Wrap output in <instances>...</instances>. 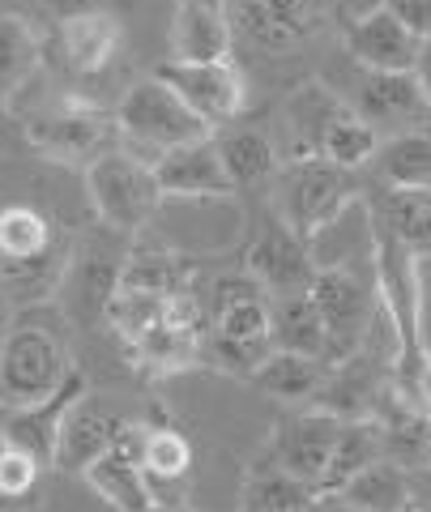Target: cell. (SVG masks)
I'll return each instance as SVG.
<instances>
[{"label":"cell","instance_id":"cell-7","mask_svg":"<svg viewBox=\"0 0 431 512\" xmlns=\"http://www.w3.org/2000/svg\"><path fill=\"white\" fill-rule=\"evenodd\" d=\"M329 0H227L235 43L261 56H291L325 26Z\"/></svg>","mask_w":431,"mask_h":512},{"label":"cell","instance_id":"cell-18","mask_svg":"<svg viewBox=\"0 0 431 512\" xmlns=\"http://www.w3.org/2000/svg\"><path fill=\"white\" fill-rule=\"evenodd\" d=\"M124 43V22L111 9H86L60 22V60L77 77H94L116 60Z\"/></svg>","mask_w":431,"mask_h":512},{"label":"cell","instance_id":"cell-25","mask_svg":"<svg viewBox=\"0 0 431 512\" xmlns=\"http://www.w3.org/2000/svg\"><path fill=\"white\" fill-rule=\"evenodd\" d=\"M329 376V367L321 359H308V355H291V350H269V359L252 372L248 380L257 384L261 393L278 397V402H316L321 384Z\"/></svg>","mask_w":431,"mask_h":512},{"label":"cell","instance_id":"cell-31","mask_svg":"<svg viewBox=\"0 0 431 512\" xmlns=\"http://www.w3.org/2000/svg\"><path fill=\"white\" fill-rule=\"evenodd\" d=\"M376 150H380L376 128L367 124V120H359L355 111L346 107L342 116L321 133V141H316V154H312V158H325V163L342 167V171H359V167L372 163Z\"/></svg>","mask_w":431,"mask_h":512},{"label":"cell","instance_id":"cell-32","mask_svg":"<svg viewBox=\"0 0 431 512\" xmlns=\"http://www.w3.org/2000/svg\"><path fill=\"white\" fill-rule=\"evenodd\" d=\"M141 470H146V483H184L193 470V444L180 427H146Z\"/></svg>","mask_w":431,"mask_h":512},{"label":"cell","instance_id":"cell-36","mask_svg":"<svg viewBox=\"0 0 431 512\" xmlns=\"http://www.w3.org/2000/svg\"><path fill=\"white\" fill-rule=\"evenodd\" d=\"M410 77H414V86H419V94H423L427 107H431V39H423L419 56H414V69H410Z\"/></svg>","mask_w":431,"mask_h":512},{"label":"cell","instance_id":"cell-11","mask_svg":"<svg viewBox=\"0 0 431 512\" xmlns=\"http://www.w3.org/2000/svg\"><path fill=\"white\" fill-rule=\"evenodd\" d=\"M141 440H146V423L124 419L116 444H111L107 453L82 474L90 483V491L116 512H150L154 508L146 470H141Z\"/></svg>","mask_w":431,"mask_h":512},{"label":"cell","instance_id":"cell-8","mask_svg":"<svg viewBox=\"0 0 431 512\" xmlns=\"http://www.w3.org/2000/svg\"><path fill=\"white\" fill-rule=\"evenodd\" d=\"M308 295L325 320V367H338L350 355H359L380 308L376 291H367L350 269H321Z\"/></svg>","mask_w":431,"mask_h":512},{"label":"cell","instance_id":"cell-23","mask_svg":"<svg viewBox=\"0 0 431 512\" xmlns=\"http://www.w3.org/2000/svg\"><path fill=\"white\" fill-rule=\"evenodd\" d=\"M69 256H73V248L60 239L52 252L35 256V261L0 265V291H5V299L13 303V308H39V303L60 295V282H65Z\"/></svg>","mask_w":431,"mask_h":512},{"label":"cell","instance_id":"cell-17","mask_svg":"<svg viewBox=\"0 0 431 512\" xmlns=\"http://www.w3.org/2000/svg\"><path fill=\"white\" fill-rule=\"evenodd\" d=\"M82 393H90V384H86V372H82V367L73 363V367H69V376H65V384H60V389L47 397V402L9 414L5 431H0V440L13 444V448H22V453H30V457L39 461V466H52L60 419H65V410H69Z\"/></svg>","mask_w":431,"mask_h":512},{"label":"cell","instance_id":"cell-40","mask_svg":"<svg viewBox=\"0 0 431 512\" xmlns=\"http://www.w3.org/2000/svg\"><path fill=\"white\" fill-rule=\"evenodd\" d=\"M9 137H13V116H9V103H0V150L9 146Z\"/></svg>","mask_w":431,"mask_h":512},{"label":"cell","instance_id":"cell-9","mask_svg":"<svg viewBox=\"0 0 431 512\" xmlns=\"http://www.w3.org/2000/svg\"><path fill=\"white\" fill-rule=\"evenodd\" d=\"M163 86H171L184 99V107L197 120H205L218 133L222 124H231L244 111L248 86L244 73L235 69V60H214V64H184V60H163L154 69Z\"/></svg>","mask_w":431,"mask_h":512},{"label":"cell","instance_id":"cell-24","mask_svg":"<svg viewBox=\"0 0 431 512\" xmlns=\"http://www.w3.org/2000/svg\"><path fill=\"white\" fill-rule=\"evenodd\" d=\"M43 64V39L22 13H0V103H13Z\"/></svg>","mask_w":431,"mask_h":512},{"label":"cell","instance_id":"cell-13","mask_svg":"<svg viewBox=\"0 0 431 512\" xmlns=\"http://www.w3.org/2000/svg\"><path fill=\"white\" fill-rule=\"evenodd\" d=\"M154 180H158L163 201H218V197H235L227 171H222L214 133L167 150L154 163Z\"/></svg>","mask_w":431,"mask_h":512},{"label":"cell","instance_id":"cell-46","mask_svg":"<svg viewBox=\"0 0 431 512\" xmlns=\"http://www.w3.org/2000/svg\"><path fill=\"white\" fill-rule=\"evenodd\" d=\"M423 461H427V466H431V448H427V457H423Z\"/></svg>","mask_w":431,"mask_h":512},{"label":"cell","instance_id":"cell-33","mask_svg":"<svg viewBox=\"0 0 431 512\" xmlns=\"http://www.w3.org/2000/svg\"><path fill=\"white\" fill-rule=\"evenodd\" d=\"M303 504H316V491L308 483H299V478L282 474L278 466L252 478L244 495V512H291Z\"/></svg>","mask_w":431,"mask_h":512},{"label":"cell","instance_id":"cell-22","mask_svg":"<svg viewBox=\"0 0 431 512\" xmlns=\"http://www.w3.org/2000/svg\"><path fill=\"white\" fill-rule=\"evenodd\" d=\"M380 457H385V440H380V427L372 419L342 423L338 444H333V453L325 461V474H321V483H316V500L338 495L350 478H355L359 470H367L372 461H380Z\"/></svg>","mask_w":431,"mask_h":512},{"label":"cell","instance_id":"cell-43","mask_svg":"<svg viewBox=\"0 0 431 512\" xmlns=\"http://www.w3.org/2000/svg\"><path fill=\"white\" fill-rule=\"evenodd\" d=\"M150 512H193V508H188V504H184V508H150Z\"/></svg>","mask_w":431,"mask_h":512},{"label":"cell","instance_id":"cell-34","mask_svg":"<svg viewBox=\"0 0 431 512\" xmlns=\"http://www.w3.org/2000/svg\"><path fill=\"white\" fill-rule=\"evenodd\" d=\"M39 470L43 466L30 453H22V448H13V444H0V491L5 495L30 504V495L39 487Z\"/></svg>","mask_w":431,"mask_h":512},{"label":"cell","instance_id":"cell-2","mask_svg":"<svg viewBox=\"0 0 431 512\" xmlns=\"http://www.w3.org/2000/svg\"><path fill=\"white\" fill-rule=\"evenodd\" d=\"M116 124H120V150L133 154L137 163H146V167H154L167 150L184 146V141L214 133V128L197 120L193 111L184 107L180 94L158 82L154 73L146 82L129 86V94H124L116 107Z\"/></svg>","mask_w":431,"mask_h":512},{"label":"cell","instance_id":"cell-35","mask_svg":"<svg viewBox=\"0 0 431 512\" xmlns=\"http://www.w3.org/2000/svg\"><path fill=\"white\" fill-rule=\"evenodd\" d=\"M380 9L393 13L414 39H431V0H380Z\"/></svg>","mask_w":431,"mask_h":512},{"label":"cell","instance_id":"cell-45","mask_svg":"<svg viewBox=\"0 0 431 512\" xmlns=\"http://www.w3.org/2000/svg\"><path fill=\"white\" fill-rule=\"evenodd\" d=\"M402 512H423V508H414V504H406V508H402Z\"/></svg>","mask_w":431,"mask_h":512},{"label":"cell","instance_id":"cell-30","mask_svg":"<svg viewBox=\"0 0 431 512\" xmlns=\"http://www.w3.org/2000/svg\"><path fill=\"white\" fill-rule=\"evenodd\" d=\"M372 163L389 188H431V133H402L380 141Z\"/></svg>","mask_w":431,"mask_h":512},{"label":"cell","instance_id":"cell-10","mask_svg":"<svg viewBox=\"0 0 431 512\" xmlns=\"http://www.w3.org/2000/svg\"><path fill=\"white\" fill-rule=\"evenodd\" d=\"M244 256H248V278H257L269 299L312 291L316 274H321V265L312 261L308 239H299L286 222H278L274 210L265 214Z\"/></svg>","mask_w":431,"mask_h":512},{"label":"cell","instance_id":"cell-44","mask_svg":"<svg viewBox=\"0 0 431 512\" xmlns=\"http://www.w3.org/2000/svg\"><path fill=\"white\" fill-rule=\"evenodd\" d=\"M291 512H321V508H316V504H303V508H291Z\"/></svg>","mask_w":431,"mask_h":512},{"label":"cell","instance_id":"cell-29","mask_svg":"<svg viewBox=\"0 0 431 512\" xmlns=\"http://www.w3.org/2000/svg\"><path fill=\"white\" fill-rule=\"evenodd\" d=\"M338 495L346 504L363 508V512H402L410 504V478H406V466L380 457V461H372L367 470H359L355 478H350Z\"/></svg>","mask_w":431,"mask_h":512},{"label":"cell","instance_id":"cell-47","mask_svg":"<svg viewBox=\"0 0 431 512\" xmlns=\"http://www.w3.org/2000/svg\"><path fill=\"white\" fill-rule=\"evenodd\" d=\"M0 444H5V440H0Z\"/></svg>","mask_w":431,"mask_h":512},{"label":"cell","instance_id":"cell-5","mask_svg":"<svg viewBox=\"0 0 431 512\" xmlns=\"http://www.w3.org/2000/svg\"><path fill=\"white\" fill-rule=\"evenodd\" d=\"M26 141L35 146V154L52 158V163L86 171L103 154L120 150V124H116V111H103L82 99H65L26 120Z\"/></svg>","mask_w":431,"mask_h":512},{"label":"cell","instance_id":"cell-19","mask_svg":"<svg viewBox=\"0 0 431 512\" xmlns=\"http://www.w3.org/2000/svg\"><path fill=\"white\" fill-rule=\"evenodd\" d=\"M214 146H218L222 171H227L235 192L274 184V175L282 167V150L274 146V137H269L265 128H252V124L222 128V133H214Z\"/></svg>","mask_w":431,"mask_h":512},{"label":"cell","instance_id":"cell-38","mask_svg":"<svg viewBox=\"0 0 431 512\" xmlns=\"http://www.w3.org/2000/svg\"><path fill=\"white\" fill-rule=\"evenodd\" d=\"M406 478H410V504H414V508H423V512H431V474H414V470H406Z\"/></svg>","mask_w":431,"mask_h":512},{"label":"cell","instance_id":"cell-14","mask_svg":"<svg viewBox=\"0 0 431 512\" xmlns=\"http://www.w3.org/2000/svg\"><path fill=\"white\" fill-rule=\"evenodd\" d=\"M124 419L107 402H99L94 393H82L77 402L65 410L56 431V453H52V466L65 470V474H86L94 461H99L111 444H116Z\"/></svg>","mask_w":431,"mask_h":512},{"label":"cell","instance_id":"cell-1","mask_svg":"<svg viewBox=\"0 0 431 512\" xmlns=\"http://www.w3.org/2000/svg\"><path fill=\"white\" fill-rule=\"evenodd\" d=\"M274 350V299L257 278H222L210 295L205 359L231 376H252Z\"/></svg>","mask_w":431,"mask_h":512},{"label":"cell","instance_id":"cell-12","mask_svg":"<svg viewBox=\"0 0 431 512\" xmlns=\"http://www.w3.org/2000/svg\"><path fill=\"white\" fill-rule=\"evenodd\" d=\"M359 120L376 128V137L393 128V137L402 133H431V107L419 94L410 73H363V82L350 103Z\"/></svg>","mask_w":431,"mask_h":512},{"label":"cell","instance_id":"cell-26","mask_svg":"<svg viewBox=\"0 0 431 512\" xmlns=\"http://www.w3.org/2000/svg\"><path fill=\"white\" fill-rule=\"evenodd\" d=\"M60 244L56 222L35 205H5L0 210V265H22Z\"/></svg>","mask_w":431,"mask_h":512},{"label":"cell","instance_id":"cell-27","mask_svg":"<svg viewBox=\"0 0 431 512\" xmlns=\"http://www.w3.org/2000/svg\"><path fill=\"white\" fill-rule=\"evenodd\" d=\"M274 350H291V355L325 363V320L308 291L274 299Z\"/></svg>","mask_w":431,"mask_h":512},{"label":"cell","instance_id":"cell-15","mask_svg":"<svg viewBox=\"0 0 431 512\" xmlns=\"http://www.w3.org/2000/svg\"><path fill=\"white\" fill-rule=\"evenodd\" d=\"M338 431H342V419H333V414L316 406L291 414L274 431V466L316 491V483L325 474V461L333 453V444H338Z\"/></svg>","mask_w":431,"mask_h":512},{"label":"cell","instance_id":"cell-37","mask_svg":"<svg viewBox=\"0 0 431 512\" xmlns=\"http://www.w3.org/2000/svg\"><path fill=\"white\" fill-rule=\"evenodd\" d=\"M39 9L47 13V18L65 22V18H73V13H86V9H94V5H90V0H39Z\"/></svg>","mask_w":431,"mask_h":512},{"label":"cell","instance_id":"cell-41","mask_svg":"<svg viewBox=\"0 0 431 512\" xmlns=\"http://www.w3.org/2000/svg\"><path fill=\"white\" fill-rule=\"evenodd\" d=\"M26 508H30L26 500H13V495L0 491V512H26Z\"/></svg>","mask_w":431,"mask_h":512},{"label":"cell","instance_id":"cell-16","mask_svg":"<svg viewBox=\"0 0 431 512\" xmlns=\"http://www.w3.org/2000/svg\"><path fill=\"white\" fill-rule=\"evenodd\" d=\"M419 47L423 43L385 9H372L346 26V52L363 73H410Z\"/></svg>","mask_w":431,"mask_h":512},{"label":"cell","instance_id":"cell-20","mask_svg":"<svg viewBox=\"0 0 431 512\" xmlns=\"http://www.w3.org/2000/svg\"><path fill=\"white\" fill-rule=\"evenodd\" d=\"M231 22L227 9H205V5H175V22H171V56L167 60H184V64H214V60H231Z\"/></svg>","mask_w":431,"mask_h":512},{"label":"cell","instance_id":"cell-39","mask_svg":"<svg viewBox=\"0 0 431 512\" xmlns=\"http://www.w3.org/2000/svg\"><path fill=\"white\" fill-rule=\"evenodd\" d=\"M316 508H321V512H363V508H355V504H346L342 495H329V500H316Z\"/></svg>","mask_w":431,"mask_h":512},{"label":"cell","instance_id":"cell-28","mask_svg":"<svg viewBox=\"0 0 431 512\" xmlns=\"http://www.w3.org/2000/svg\"><path fill=\"white\" fill-rule=\"evenodd\" d=\"M380 227L397 244L427 256L431 252V188H389L380 201Z\"/></svg>","mask_w":431,"mask_h":512},{"label":"cell","instance_id":"cell-21","mask_svg":"<svg viewBox=\"0 0 431 512\" xmlns=\"http://www.w3.org/2000/svg\"><path fill=\"white\" fill-rule=\"evenodd\" d=\"M350 103L333 94L325 82H303L291 99H286V128H291V158H312L321 133L342 116Z\"/></svg>","mask_w":431,"mask_h":512},{"label":"cell","instance_id":"cell-4","mask_svg":"<svg viewBox=\"0 0 431 512\" xmlns=\"http://www.w3.org/2000/svg\"><path fill=\"white\" fill-rule=\"evenodd\" d=\"M359 197L363 192L355 188V171H342L325 158H282L274 175V218L286 222L299 239L325 231Z\"/></svg>","mask_w":431,"mask_h":512},{"label":"cell","instance_id":"cell-42","mask_svg":"<svg viewBox=\"0 0 431 512\" xmlns=\"http://www.w3.org/2000/svg\"><path fill=\"white\" fill-rule=\"evenodd\" d=\"M175 5H205V9H227V0H175Z\"/></svg>","mask_w":431,"mask_h":512},{"label":"cell","instance_id":"cell-3","mask_svg":"<svg viewBox=\"0 0 431 512\" xmlns=\"http://www.w3.org/2000/svg\"><path fill=\"white\" fill-rule=\"evenodd\" d=\"M65 333L43 320H18L0 342V406L30 410L47 402L69 376Z\"/></svg>","mask_w":431,"mask_h":512},{"label":"cell","instance_id":"cell-6","mask_svg":"<svg viewBox=\"0 0 431 512\" xmlns=\"http://www.w3.org/2000/svg\"><path fill=\"white\" fill-rule=\"evenodd\" d=\"M86 192H90V205L99 214V222H107L120 235H137L163 210V192H158L154 167L137 163L124 150H111L99 163L86 167Z\"/></svg>","mask_w":431,"mask_h":512}]
</instances>
